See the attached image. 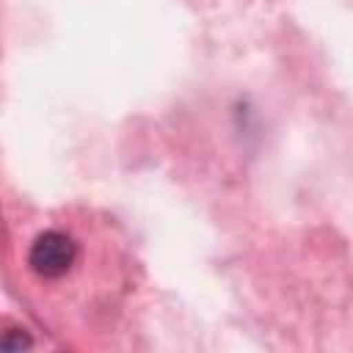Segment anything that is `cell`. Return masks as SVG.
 Returning a JSON list of instances; mask_svg holds the SVG:
<instances>
[{"label":"cell","instance_id":"obj_1","mask_svg":"<svg viewBox=\"0 0 353 353\" xmlns=\"http://www.w3.org/2000/svg\"><path fill=\"white\" fill-rule=\"evenodd\" d=\"M74 256H77V245L69 234L44 232L33 240V245L28 251V265L33 268V273H39L44 279H58L74 265Z\"/></svg>","mask_w":353,"mask_h":353}]
</instances>
